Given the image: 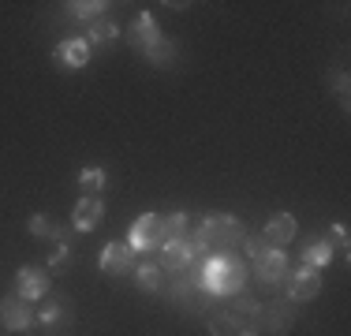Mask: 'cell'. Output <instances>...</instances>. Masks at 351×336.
Listing matches in <instances>:
<instances>
[{"instance_id":"6da1fadb","label":"cell","mask_w":351,"mask_h":336,"mask_svg":"<svg viewBox=\"0 0 351 336\" xmlns=\"http://www.w3.org/2000/svg\"><path fill=\"white\" fill-rule=\"evenodd\" d=\"M247 235H250V232H247V224L239 221V217H232V213H210L198 232H187V239H191V247H195V254L202 258L210 247H213V250L243 247Z\"/></svg>"},{"instance_id":"7a4b0ae2","label":"cell","mask_w":351,"mask_h":336,"mask_svg":"<svg viewBox=\"0 0 351 336\" xmlns=\"http://www.w3.org/2000/svg\"><path fill=\"white\" fill-rule=\"evenodd\" d=\"M247 273L250 269L239 262V258L232 254H213V258H202V276H198V284H202V291H210V296H239L247 284Z\"/></svg>"},{"instance_id":"3957f363","label":"cell","mask_w":351,"mask_h":336,"mask_svg":"<svg viewBox=\"0 0 351 336\" xmlns=\"http://www.w3.org/2000/svg\"><path fill=\"white\" fill-rule=\"evenodd\" d=\"M295 317H299V302H291V299H273V302H265V307H258V314H254V329L258 333H269V336H284L295 325Z\"/></svg>"},{"instance_id":"277c9868","label":"cell","mask_w":351,"mask_h":336,"mask_svg":"<svg viewBox=\"0 0 351 336\" xmlns=\"http://www.w3.org/2000/svg\"><path fill=\"white\" fill-rule=\"evenodd\" d=\"M254 276H258V284L269 288V291H288L291 265H288V258H284V250H277V247L265 250V254L254 262Z\"/></svg>"},{"instance_id":"5b68a950","label":"cell","mask_w":351,"mask_h":336,"mask_svg":"<svg viewBox=\"0 0 351 336\" xmlns=\"http://www.w3.org/2000/svg\"><path fill=\"white\" fill-rule=\"evenodd\" d=\"M128 243L135 247V254H138V250H149V247H161V243H165V217H157V213H142L138 221L131 224Z\"/></svg>"},{"instance_id":"8992f818","label":"cell","mask_w":351,"mask_h":336,"mask_svg":"<svg viewBox=\"0 0 351 336\" xmlns=\"http://www.w3.org/2000/svg\"><path fill=\"white\" fill-rule=\"evenodd\" d=\"M157 250H161V254H157V265H161L165 273H172V276L183 273V269L198 258L195 247H191V239H165Z\"/></svg>"},{"instance_id":"52a82bcc","label":"cell","mask_w":351,"mask_h":336,"mask_svg":"<svg viewBox=\"0 0 351 336\" xmlns=\"http://www.w3.org/2000/svg\"><path fill=\"white\" fill-rule=\"evenodd\" d=\"M0 322H4V329L23 333V329H30V322H34V310H30V302L23 299L19 291H12V296L0 299Z\"/></svg>"},{"instance_id":"ba28073f","label":"cell","mask_w":351,"mask_h":336,"mask_svg":"<svg viewBox=\"0 0 351 336\" xmlns=\"http://www.w3.org/2000/svg\"><path fill=\"white\" fill-rule=\"evenodd\" d=\"M317 291H322L317 269H311V265L291 269V276H288V299L291 302H311V299H317Z\"/></svg>"},{"instance_id":"9c48e42d","label":"cell","mask_w":351,"mask_h":336,"mask_svg":"<svg viewBox=\"0 0 351 336\" xmlns=\"http://www.w3.org/2000/svg\"><path fill=\"white\" fill-rule=\"evenodd\" d=\"M135 269V247L131 243H108V247L101 250V273L105 276H123Z\"/></svg>"},{"instance_id":"30bf717a","label":"cell","mask_w":351,"mask_h":336,"mask_svg":"<svg viewBox=\"0 0 351 336\" xmlns=\"http://www.w3.org/2000/svg\"><path fill=\"white\" fill-rule=\"evenodd\" d=\"M15 291H19L27 302L45 299V291H49V273H45L41 265H23L19 273H15Z\"/></svg>"},{"instance_id":"8fae6325","label":"cell","mask_w":351,"mask_h":336,"mask_svg":"<svg viewBox=\"0 0 351 336\" xmlns=\"http://www.w3.org/2000/svg\"><path fill=\"white\" fill-rule=\"evenodd\" d=\"M101 217H105V202L97 195H86V198H79V206H75V213H71V228L75 232H94L97 224H101Z\"/></svg>"},{"instance_id":"7c38bea8","label":"cell","mask_w":351,"mask_h":336,"mask_svg":"<svg viewBox=\"0 0 351 336\" xmlns=\"http://www.w3.org/2000/svg\"><path fill=\"white\" fill-rule=\"evenodd\" d=\"M157 38H161V34H157V23H154V15H149V12L135 15V23L128 27V45H131V49H138V53H146V49L154 45Z\"/></svg>"},{"instance_id":"4fadbf2b","label":"cell","mask_w":351,"mask_h":336,"mask_svg":"<svg viewBox=\"0 0 351 336\" xmlns=\"http://www.w3.org/2000/svg\"><path fill=\"white\" fill-rule=\"evenodd\" d=\"M53 60L60 64V67H68V71H79V67H86V60H90V45L82 38H68L53 53Z\"/></svg>"},{"instance_id":"5bb4252c","label":"cell","mask_w":351,"mask_h":336,"mask_svg":"<svg viewBox=\"0 0 351 336\" xmlns=\"http://www.w3.org/2000/svg\"><path fill=\"white\" fill-rule=\"evenodd\" d=\"M295 217L291 213H277V217H269L265 221V228H262V235L269 239V247H284V243H291L295 239Z\"/></svg>"},{"instance_id":"9a60e30c","label":"cell","mask_w":351,"mask_h":336,"mask_svg":"<svg viewBox=\"0 0 351 336\" xmlns=\"http://www.w3.org/2000/svg\"><path fill=\"white\" fill-rule=\"evenodd\" d=\"M206 329H210V336H239V333L247 329V325L239 322L232 310H217V314L206 317Z\"/></svg>"},{"instance_id":"2e32d148","label":"cell","mask_w":351,"mask_h":336,"mask_svg":"<svg viewBox=\"0 0 351 336\" xmlns=\"http://www.w3.org/2000/svg\"><path fill=\"white\" fill-rule=\"evenodd\" d=\"M165 280H169V276H165V269L157 265V262H142V265H135V284H138L142 291H157V296H161Z\"/></svg>"},{"instance_id":"e0dca14e","label":"cell","mask_w":351,"mask_h":336,"mask_svg":"<svg viewBox=\"0 0 351 336\" xmlns=\"http://www.w3.org/2000/svg\"><path fill=\"white\" fill-rule=\"evenodd\" d=\"M38 317H41L45 325H68L71 317H75V302H71L68 296H60V299H53V302H49V307L41 310Z\"/></svg>"},{"instance_id":"ac0fdd59","label":"cell","mask_w":351,"mask_h":336,"mask_svg":"<svg viewBox=\"0 0 351 336\" xmlns=\"http://www.w3.org/2000/svg\"><path fill=\"white\" fill-rule=\"evenodd\" d=\"M329 262H332V247H329V239H325V235H317V239L306 243V250H303V265L322 269V265H329Z\"/></svg>"},{"instance_id":"d6986e66","label":"cell","mask_w":351,"mask_h":336,"mask_svg":"<svg viewBox=\"0 0 351 336\" xmlns=\"http://www.w3.org/2000/svg\"><path fill=\"white\" fill-rule=\"evenodd\" d=\"M146 56H149V64H154V67H169L176 60V45L169 38H157L154 45L146 49Z\"/></svg>"},{"instance_id":"ffe728a7","label":"cell","mask_w":351,"mask_h":336,"mask_svg":"<svg viewBox=\"0 0 351 336\" xmlns=\"http://www.w3.org/2000/svg\"><path fill=\"white\" fill-rule=\"evenodd\" d=\"M105 8H108L105 0H75V4H68V12L75 19H101Z\"/></svg>"},{"instance_id":"44dd1931","label":"cell","mask_w":351,"mask_h":336,"mask_svg":"<svg viewBox=\"0 0 351 336\" xmlns=\"http://www.w3.org/2000/svg\"><path fill=\"white\" fill-rule=\"evenodd\" d=\"M165 239H187V213L165 217Z\"/></svg>"},{"instance_id":"7402d4cb","label":"cell","mask_w":351,"mask_h":336,"mask_svg":"<svg viewBox=\"0 0 351 336\" xmlns=\"http://www.w3.org/2000/svg\"><path fill=\"white\" fill-rule=\"evenodd\" d=\"M258 307H262V302L258 299H250V296H243V291H239V299H236V310H232V314L239 317V322H254V314H258Z\"/></svg>"},{"instance_id":"603a6c76","label":"cell","mask_w":351,"mask_h":336,"mask_svg":"<svg viewBox=\"0 0 351 336\" xmlns=\"http://www.w3.org/2000/svg\"><path fill=\"white\" fill-rule=\"evenodd\" d=\"M116 34H120V30H116L112 23H97V27H90V34L82 41H86V45H105V41H112Z\"/></svg>"},{"instance_id":"cb8c5ba5","label":"cell","mask_w":351,"mask_h":336,"mask_svg":"<svg viewBox=\"0 0 351 336\" xmlns=\"http://www.w3.org/2000/svg\"><path fill=\"white\" fill-rule=\"evenodd\" d=\"M79 183L86 187V195H97V191L105 187V172H101V168H86V172L79 176Z\"/></svg>"},{"instance_id":"d4e9b609","label":"cell","mask_w":351,"mask_h":336,"mask_svg":"<svg viewBox=\"0 0 351 336\" xmlns=\"http://www.w3.org/2000/svg\"><path fill=\"white\" fill-rule=\"evenodd\" d=\"M30 235H38V239H45V235H56L53 221H49V213H34V217H30Z\"/></svg>"},{"instance_id":"484cf974","label":"cell","mask_w":351,"mask_h":336,"mask_svg":"<svg viewBox=\"0 0 351 336\" xmlns=\"http://www.w3.org/2000/svg\"><path fill=\"white\" fill-rule=\"evenodd\" d=\"M243 247H247L250 262H258V258H262L265 250H269V239H265V235H247V239H243Z\"/></svg>"},{"instance_id":"4316f807","label":"cell","mask_w":351,"mask_h":336,"mask_svg":"<svg viewBox=\"0 0 351 336\" xmlns=\"http://www.w3.org/2000/svg\"><path fill=\"white\" fill-rule=\"evenodd\" d=\"M325 239H329V247H332V250L348 254V228H344V224H337V228H332L329 235H325Z\"/></svg>"},{"instance_id":"83f0119b","label":"cell","mask_w":351,"mask_h":336,"mask_svg":"<svg viewBox=\"0 0 351 336\" xmlns=\"http://www.w3.org/2000/svg\"><path fill=\"white\" fill-rule=\"evenodd\" d=\"M332 86H337L340 97H348V75H337V82H332Z\"/></svg>"},{"instance_id":"f1b7e54d","label":"cell","mask_w":351,"mask_h":336,"mask_svg":"<svg viewBox=\"0 0 351 336\" xmlns=\"http://www.w3.org/2000/svg\"><path fill=\"white\" fill-rule=\"evenodd\" d=\"M239 336H262V333H258V329H254V325H247V329H243V333H239Z\"/></svg>"}]
</instances>
